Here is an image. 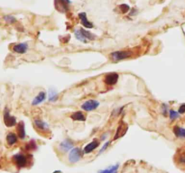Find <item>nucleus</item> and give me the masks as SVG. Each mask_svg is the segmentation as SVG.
I'll use <instances>...</instances> for the list:
<instances>
[{"mask_svg": "<svg viewBox=\"0 0 185 173\" xmlns=\"http://www.w3.org/2000/svg\"><path fill=\"white\" fill-rule=\"evenodd\" d=\"M54 173H61V171H60V170H58V171H55Z\"/></svg>", "mask_w": 185, "mask_h": 173, "instance_id": "nucleus-32", "label": "nucleus"}, {"mask_svg": "<svg viewBox=\"0 0 185 173\" xmlns=\"http://www.w3.org/2000/svg\"><path fill=\"white\" fill-rule=\"evenodd\" d=\"M4 123L7 127H12L16 124V119L15 116H11L8 110H6L4 113Z\"/></svg>", "mask_w": 185, "mask_h": 173, "instance_id": "nucleus-7", "label": "nucleus"}, {"mask_svg": "<svg viewBox=\"0 0 185 173\" xmlns=\"http://www.w3.org/2000/svg\"><path fill=\"white\" fill-rule=\"evenodd\" d=\"M128 124H125L124 122H121L120 124L118 125L116 131V134L114 136V140H117L119 138H121L122 136H124L128 131Z\"/></svg>", "mask_w": 185, "mask_h": 173, "instance_id": "nucleus-6", "label": "nucleus"}, {"mask_svg": "<svg viewBox=\"0 0 185 173\" xmlns=\"http://www.w3.org/2000/svg\"><path fill=\"white\" fill-rule=\"evenodd\" d=\"M100 106V102L97 101V100H93V99H90V100H88V101H85L82 105H81V108L84 110V111H87V112H90V111H93V110H96Z\"/></svg>", "mask_w": 185, "mask_h": 173, "instance_id": "nucleus-4", "label": "nucleus"}, {"mask_svg": "<svg viewBox=\"0 0 185 173\" xmlns=\"http://www.w3.org/2000/svg\"><path fill=\"white\" fill-rule=\"evenodd\" d=\"M71 118L72 120H74V121H82V122H84V121L86 120V116H85V115H84L82 112H80V111H78V112L73 113V114L71 116Z\"/></svg>", "mask_w": 185, "mask_h": 173, "instance_id": "nucleus-17", "label": "nucleus"}, {"mask_svg": "<svg viewBox=\"0 0 185 173\" xmlns=\"http://www.w3.org/2000/svg\"><path fill=\"white\" fill-rule=\"evenodd\" d=\"M108 135V133H105L103 135H101V140H105L106 139V136Z\"/></svg>", "mask_w": 185, "mask_h": 173, "instance_id": "nucleus-31", "label": "nucleus"}, {"mask_svg": "<svg viewBox=\"0 0 185 173\" xmlns=\"http://www.w3.org/2000/svg\"><path fill=\"white\" fill-rule=\"evenodd\" d=\"M82 152H83V151H81L80 148H77V147L72 148L69 152V161L71 163L78 162L82 156Z\"/></svg>", "mask_w": 185, "mask_h": 173, "instance_id": "nucleus-3", "label": "nucleus"}, {"mask_svg": "<svg viewBox=\"0 0 185 173\" xmlns=\"http://www.w3.org/2000/svg\"><path fill=\"white\" fill-rule=\"evenodd\" d=\"M109 144H110V142H108V143H106V144H104V146H103V147L101 148V150H100V152H99V154H98V155H100V154H101V153H102V152H104V151H105V150H106V149H107V148L108 147V145H109Z\"/></svg>", "mask_w": 185, "mask_h": 173, "instance_id": "nucleus-29", "label": "nucleus"}, {"mask_svg": "<svg viewBox=\"0 0 185 173\" xmlns=\"http://www.w3.org/2000/svg\"><path fill=\"white\" fill-rule=\"evenodd\" d=\"M71 0H55V8L60 13H66L70 9Z\"/></svg>", "mask_w": 185, "mask_h": 173, "instance_id": "nucleus-2", "label": "nucleus"}, {"mask_svg": "<svg viewBox=\"0 0 185 173\" xmlns=\"http://www.w3.org/2000/svg\"><path fill=\"white\" fill-rule=\"evenodd\" d=\"M173 133L177 137L185 138V129L184 128H181L180 126H175L173 128Z\"/></svg>", "mask_w": 185, "mask_h": 173, "instance_id": "nucleus-21", "label": "nucleus"}, {"mask_svg": "<svg viewBox=\"0 0 185 173\" xmlns=\"http://www.w3.org/2000/svg\"><path fill=\"white\" fill-rule=\"evenodd\" d=\"M4 19H5V21H6L7 23H9V24H13V23H15V22L16 21L15 18L13 15H6V16L4 17Z\"/></svg>", "mask_w": 185, "mask_h": 173, "instance_id": "nucleus-26", "label": "nucleus"}, {"mask_svg": "<svg viewBox=\"0 0 185 173\" xmlns=\"http://www.w3.org/2000/svg\"><path fill=\"white\" fill-rule=\"evenodd\" d=\"M118 79H119L118 74L115 73V72H112V73H109V74L106 75V77L104 79V81L107 85L113 86V85L116 84V82L118 81Z\"/></svg>", "mask_w": 185, "mask_h": 173, "instance_id": "nucleus-8", "label": "nucleus"}, {"mask_svg": "<svg viewBox=\"0 0 185 173\" xmlns=\"http://www.w3.org/2000/svg\"><path fill=\"white\" fill-rule=\"evenodd\" d=\"M79 17H80V19L81 24H82L85 28H87V29H90V28L93 27V24L88 21L86 13H84V12L80 13V14H79Z\"/></svg>", "mask_w": 185, "mask_h": 173, "instance_id": "nucleus-10", "label": "nucleus"}, {"mask_svg": "<svg viewBox=\"0 0 185 173\" xmlns=\"http://www.w3.org/2000/svg\"><path fill=\"white\" fill-rule=\"evenodd\" d=\"M179 114H185V104H182V105L179 107Z\"/></svg>", "mask_w": 185, "mask_h": 173, "instance_id": "nucleus-28", "label": "nucleus"}, {"mask_svg": "<svg viewBox=\"0 0 185 173\" xmlns=\"http://www.w3.org/2000/svg\"><path fill=\"white\" fill-rule=\"evenodd\" d=\"M118 164H116L114 166H111L110 168L107 169H104V170H101L100 171V173H116L118 169Z\"/></svg>", "mask_w": 185, "mask_h": 173, "instance_id": "nucleus-23", "label": "nucleus"}, {"mask_svg": "<svg viewBox=\"0 0 185 173\" xmlns=\"http://www.w3.org/2000/svg\"><path fill=\"white\" fill-rule=\"evenodd\" d=\"M132 53L129 51H116L110 53V59L113 61H120L122 60H126L131 57Z\"/></svg>", "mask_w": 185, "mask_h": 173, "instance_id": "nucleus-1", "label": "nucleus"}, {"mask_svg": "<svg viewBox=\"0 0 185 173\" xmlns=\"http://www.w3.org/2000/svg\"><path fill=\"white\" fill-rule=\"evenodd\" d=\"M17 133L18 137L20 139H24L25 137V128H24V122H20L17 124Z\"/></svg>", "mask_w": 185, "mask_h": 173, "instance_id": "nucleus-16", "label": "nucleus"}, {"mask_svg": "<svg viewBox=\"0 0 185 173\" xmlns=\"http://www.w3.org/2000/svg\"><path fill=\"white\" fill-rule=\"evenodd\" d=\"M35 124L37 127V129H39V130H42V131H48L49 130V124L40 119H35Z\"/></svg>", "mask_w": 185, "mask_h": 173, "instance_id": "nucleus-15", "label": "nucleus"}, {"mask_svg": "<svg viewBox=\"0 0 185 173\" xmlns=\"http://www.w3.org/2000/svg\"><path fill=\"white\" fill-rule=\"evenodd\" d=\"M179 112H176V111H174V110H170L169 111V117H170V119L172 120V121H173V120H175V119H177V118H179Z\"/></svg>", "mask_w": 185, "mask_h": 173, "instance_id": "nucleus-25", "label": "nucleus"}, {"mask_svg": "<svg viewBox=\"0 0 185 173\" xmlns=\"http://www.w3.org/2000/svg\"><path fill=\"white\" fill-rule=\"evenodd\" d=\"M162 112L164 116H167L168 114V105L167 104H163L162 105Z\"/></svg>", "mask_w": 185, "mask_h": 173, "instance_id": "nucleus-27", "label": "nucleus"}, {"mask_svg": "<svg viewBox=\"0 0 185 173\" xmlns=\"http://www.w3.org/2000/svg\"><path fill=\"white\" fill-rule=\"evenodd\" d=\"M13 160L15 161V165L19 168H24L27 165L28 163V159L24 154L22 153H17L13 157Z\"/></svg>", "mask_w": 185, "mask_h": 173, "instance_id": "nucleus-5", "label": "nucleus"}, {"mask_svg": "<svg viewBox=\"0 0 185 173\" xmlns=\"http://www.w3.org/2000/svg\"><path fill=\"white\" fill-rule=\"evenodd\" d=\"M7 142L9 145H14L17 142V135L14 133H9L7 136Z\"/></svg>", "mask_w": 185, "mask_h": 173, "instance_id": "nucleus-18", "label": "nucleus"}, {"mask_svg": "<svg viewBox=\"0 0 185 173\" xmlns=\"http://www.w3.org/2000/svg\"><path fill=\"white\" fill-rule=\"evenodd\" d=\"M28 50V45L27 43H18V44H15L14 45L13 47V51L16 53H20V54H24L27 52Z\"/></svg>", "mask_w": 185, "mask_h": 173, "instance_id": "nucleus-13", "label": "nucleus"}, {"mask_svg": "<svg viewBox=\"0 0 185 173\" xmlns=\"http://www.w3.org/2000/svg\"><path fill=\"white\" fill-rule=\"evenodd\" d=\"M74 35H75L76 39L79 40L80 42H82V43H87L88 42V41L85 38V36L83 35V33L81 32V30H80V29H77V30H75V32H74Z\"/></svg>", "mask_w": 185, "mask_h": 173, "instance_id": "nucleus-20", "label": "nucleus"}, {"mask_svg": "<svg viewBox=\"0 0 185 173\" xmlns=\"http://www.w3.org/2000/svg\"><path fill=\"white\" fill-rule=\"evenodd\" d=\"M100 145L99 141L97 140H93L92 142H90L88 144H87L84 149H83V153H90L91 152H93L96 148H98Z\"/></svg>", "mask_w": 185, "mask_h": 173, "instance_id": "nucleus-11", "label": "nucleus"}, {"mask_svg": "<svg viewBox=\"0 0 185 173\" xmlns=\"http://www.w3.org/2000/svg\"><path fill=\"white\" fill-rule=\"evenodd\" d=\"M136 8H132L129 11V15H136Z\"/></svg>", "mask_w": 185, "mask_h": 173, "instance_id": "nucleus-30", "label": "nucleus"}, {"mask_svg": "<svg viewBox=\"0 0 185 173\" xmlns=\"http://www.w3.org/2000/svg\"><path fill=\"white\" fill-rule=\"evenodd\" d=\"M48 96H48L49 101H51V102H55L58 99V92L53 88H49V94H48Z\"/></svg>", "mask_w": 185, "mask_h": 173, "instance_id": "nucleus-19", "label": "nucleus"}, {"mask_svg": "<svg viewBox=\"0 0 185 173\" xmlns=\"http://www.w3.org/2000/svg\"><path fill=\"white\" fill-rule=\"evenodd\" d=\"M72 148H73V143L69 139H65L64 141H63L60 144V149L63 152L71 151Z\"/></svg>", "mask_w": 185, "mask_h": 173, "instance_id": "nucleus-12", "label": "nucleus"}, {"mask_svg": "<svg viewBox=\"0 0 185 173\" xmlns=\"http://www.w3.org/2000/svg\"><path fill=\"white\" fill-rule=\"evenodd\" d=\"M81 30V32L83 33V35L85 36V38L88 40V41H92L95 39V35L93 33H91L88 30H85V29H80Z\"/></svg>", "mask_w": 185, "mask_h": 173, "instance_id": "nucleus-22", "label": "nucleus"}, {"mask_svg": "<svg viewBox=\"0 0 185 173\" xmlns=\"http://www.w3.org/2000/svg\"><path fill=\"white\" fill-rule=\"evenodd\" d=\"M175 160L179 166L185 168V148H182L181 150L178 151L177 155L175 157Z\"/></svg>", "mask_w": 185, "mask_h": 173, "instance_id": "nucleus-9", "label": "nucleus"}, {"mask_svg": "<svg viewBox=\"0 0 185 173\" xmlns=\"http://www.w3.org/2000/svg\"><path fill=\"white\" fill-rule=\"evenodd\" d=\"M119 9L121 10V12H122V14H127V13H128L129 11H130V7L128 6V5H127V4H122V5H120L119 7Z\"/></svg>", "mask_w": 185, "mask_h": 173, "instance_id": "nucleus-24", "label": "nucleus"}, {"mask_svg": "<svg viewBox=\"0 0 185 173\" xmlns=\"http://www.w3.org/2000/svg\"><path fill=\"white\" fill-rule=\"evenodd\" d=\"M46 98V93L44 91H41L39 92V94L34 98L33 102H32V105L33 106H37V105H40L41 103H43Z\"/></svg>", "mask_w": 185, "mask_h": 173, "instance_id": "nucleus-14", "label": "nucleus"}]
</instances>
